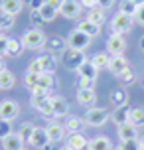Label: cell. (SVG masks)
Here are the masks:
<instances>
[{"label":"cell","instance_id":"cell-1","mask_svg":"<svg viewBox=\"0 0 144 150\" xmlns=\"http://www.w3.org/2000/svg\"><path fill=\"white\" fill-rule=\"evenodd\" d=\"M46 36H44V32L38 30V28H30V30L24 32L22 36V45L24 47H28V50H40V47H44L46 45Z\"/></svg>","mask_w":144,"mask_h":150},{"label":"cell","instance_id":"cell-2","mask_svg":"<svg viewBox=\"0 0 144 150\" xmlns=\"http://www.w3.org/2000/svg\"><path fill=\"white\" fill-rule=\"evenodd\" d=\"M89 44H91V38L83 34L81 30H77V28L67 36V47L73 52H85L89 47Z\"/></svg>","mask_w":144,"mask_h":150},{"label":"cell","instance_id":"cell-3","mask_svg":"<svg viewBox=\"0 0 144 150\" xmlns=\"http://www.w3.org/2000/svg\"><path fill=\"white\" fill-rule=\"evenodd\" d=\"M83 120L89 127H103L109 120V111H107L105 107H91L89 111L85 112Z\"/></svg>","mask_w":144,"mask_h":150},{"label":"cell","instance_id":"cell-4","mask_svg":"<svg viewBox=\"0 0 144 150\" xmlns=\"http://www.w3.org/2000/svg\"><path fill=\"white\" fill-rule=\"evenodd\" d=\"M132 20L134 18L122 14V12H116L113 16V20H111V30H113V34H121V36L128 34L132 30Z\"/></svg>","mask_w":144,"mask_h":150},{"label":"cell","instance_id":"cell-5","mask_svg":"<svg viewBox=\"0 0 144 150\" xmlns=\"http://www.w3.org/2000/svg\"><path fill=\"white\" fill-rule=\"evenodd\" d=\"M18 115H20V105L16 103L14 99H4V101L0 103V119L12 122Z\"/></svg>","mask_w":144,"mask_h":150},{"label":"cell","instance_id":"cell-6","mask_svg":"<svg viewBox=\"0 0 144 150\" xmlns=\"http://www.w3.org/2000/svg\"><path fill=\"white\" fill-rule=\"evenodd\" d=\"M107 50L111 55H122V52L126 50V40L121 36V34H111L109 40H107Z\"/></svg>","mask_w":144,"mask_h":150},{"label":"cell","instance_id":"cell-7","mask_svg":"<svg viewBox=\"0 0 144 150\" xmlns=\"http://www.w3.org/2000/svg\"><path fill=\"white\" fill-rule=\"evenodd\" d=\"M63 53H65V55L61 57V61H63V65L69 67V69H79L85 61H87L83 52H73V50H69V52H63Z\"/></svg>","mask_w":144,"mask_h":150},{"label":"cell","instance_id":"cell-8","mask_svg":"<svg viewBox=\"0 0 144 150\" xmlns=\"http://www.w3.org/2000/svg\"><path fill=\"white\" fill-rule=\"evenodd\" d=\"M81 10H83V6H81L77 0H63V2H61V8H59V14L63 16V18L73 20V18H77V16L81 14Z\"/></svg>","mask_w":144,"mask_h":150},{"label":"cell","instance_id":"cell-9","mask_svg":"<svg viewBox=\"0 0 144 150\" xmlns=\"http://www.w3.org/2000/svg\"><path fill=\"white\" fill-rule=\"evenodd\" d=\"M32 146H36V148H42V150H49V136H47V130L46 128H36L34 130V134H32V140H30Z\"/></svg>","mask_w":144,"mask_h":150},{"label":"cell","instance_id":"cell-10","mask_svg":"<svg viewBox=\"0 0 144 150\" xmlns=\"http://www.w3.org/2000/svg\"><path fill=\"white\" fill-rule=\"evenodd\" d=\"M128 59L126 57H122V55H114V57H111V63H109V71L113 75H116V77H121L126 69H128Z\"/></svg>","mask_w":144,"mask_h":150},{"label":"cell","instance_id":"cell-11","mask_svg":"<svg viewBox=\"0 0 144 150\" xmlns=\"http://www.w3.org/2000/svg\"><path fill=\"white\" fill-rule=\"evenodd\" d=\"M130 111H132V109L128 107V103H126V105L116 107V109H114V112L111 115V120H113L116 127H121V125H126V122L130 120Z\"/></svg>","mask_w":144,"mask_h":150},{"label":"cell","instance_id":"cell-12","mask_svg":"<svg viewBox=\"0 0 144 150\" xmlns=\"http://www.w3.org/2000/svg\"><path fill=\"white\" fill-rule=\"evenodd\" d=\"M24 8L22 0H2L0 2V12H4L8 16H18Z\"/></svg>","mask_w":144,"mask_h":150},{"label":"cell","instance_id":"cell-13","mask_svg":"<svg viewBox=\"0 0 144 150\" xmlns=\"http://www.w3.org/2000/svg\"><path fill=\"white\" fill-rule=\"evenodd\" d=\"M46 47H47V52H52V53H63L65 47H67V40H63L61 36H52V38H47Z\"/></svg>","mask_w":144,"mask_h":150},{"label":"cell","instance_id":"cell-14","mask_svg":"<svg viewBox=\"0 0 144 150\" xmlns=\"http://www.w3.org/2000/svg\"><path fill=\"white\" fill-rule=\"evenodd\" d=\"M46 130H47V136H49V140H52V142H59V140H63V138L67 136L65 127H63V125H57V122L47 125Z\"/></svg>","mask_w":144,"mask_h":150},{"label":"cell","instance_id":"cell-15","mask_svg":"<svg viewBox=\"0 0 144 150\" xmlns=\"http://www.w3.org/2000/svg\"><path fill=\"white\" fill-rule=\"evenodd\" d=\"M24 140L22 136L18 134V132H12L10 136H6L4 140H2V148L4 150H24Z\"/></svg>","mask_w":144,"mask_h":150},{"label":"cell","instance_id":"cell-16","mask_svg":"<svg viewBox=\"0 0 144 150\" xmlns=\"http://www.w3.org/2000/svg\"><path fill=\"white\" fill-rule=\"evenodd\" d=\"M40 61H42V71L44 73H53L55 67H57V53H44L40 55Z\"/></svg>","mask_w":144,"mask_h":150},{"label":"cell","instance_id":"cell-17","mask_svg":"<svg viewBox=\"0 0 144 150\" xmlns=\"http://www.w3.org/2000/svg\"><path fill=\"white\" fill-rule=\"evenodd\" d=\"M119 138L122 142L126 140H138V132H136V127L132 122H126V125H121L119 127Z\"/></svg>","mask_w":144,"mask_h":150},{"label":"cell","instance_id":"cell-18","mask_svg":"<svg viewBox=\"0 0 144 150\" xmlns=\"http://www.w3.org/2000/svg\"><path fill=\"white\" fill-rule=\"evenodd\" d=\"M77 101H79V105H93L97 101V93H95V89L79 87L77 89Z\"/></svg>","mask_w":144,"mask_h":150},{"label":"cell","instance_id":"cell-19","mask_svg":"<svg viewBox=\"0 0 144 150\" xmlns=\"http://www.w3.org/2000/svg\"><path fill=\"white\" fill-rule=\"evenodd\" d=\"M79 71V77L81 79H89V81H97V75H99V69L93 65L91 61H85L81 67L77 69Z\"/></svg>","mask_w":144,"mask_h":150},{"label":"cell","instance_id":"cell-20","mask_svg":"<svg viewBox=\"0 0 144 150\" xmlns=\"http://www.w3.org/2000/svg\"><path fill=\"white\" fill-rule=\"evenodd\" d=\"M85 122L83 119H79V117H67V120H65V130L67 132H71V134H77V132H83V128H85Z\"/></svg>","mask_w":144,"mask_h":150},{"label":"cell","instance_id":"cell-21","mask_svg":"<svg viewBox=\"0 0 144 150\" xmlns=\"http://www.w3.org/2000/svg\"><path fill=\"white\" fill-rule=\"evenodd\" d=\"M52 107L55 117H65L69 112V103L63 97H52Z\"/></svg>","mask_w":144,"mask_h":150},{"label":"cell","instance_id":"cell-22","mask_svg":"<svg viewBox=\"0 0 144 150\" xmlns=\"http://www.w3.org/2000/svg\"><path fill=\"white\" fill-rule=\"evenodd\" d=\"M77 30H81L83 34H87L89 38H97L99 34H101V26L95 24V22H91V20H83V22H79Z\"/></svg>","mask_w":144,"mask_h":150},{"label":"cell","instance_id":"cell-23","mask_svg":"<svg viewBox=\"0 0 144 150\" xmlns=\"http://www.w3.org/2000/svg\"><path fill=\"white\" fill-rule=\"evenodd\" d=\"M87 144H89V140H87L81 132H77V134L67 136V144H65V146H69L71 150H81V148H85Z\"/></svg>","mask_w":144,"mask_h":150},{"label":"cell","instance_id":"cell-24","mask_svg":"<svg viewBox=\"0 0 144 150\" xmlns=\"http://www.w3.org/2000/svg\"><path fill=\"white\" fill-rule=\"evenodd\" d=\"M49 99H52V95H49V91H46V89L32 91V105L36 107V109H40V107L44 105L46 101H49Z\"/></svg>","mask_w":144,"mask_h":150},{"label":"cell","instance_id":"cell-25","mask_svg":"<svg viewBox=\"0 0 144 150\" xmlns=\"http://www.w3.org/2000/svg\"><path fill=\"white\" fill-rule=\"evenodd\" d=\"M111 53H105V52H101V53H95L93 55V59L91 63L95 65L97 69H109V63H111Z\"/></svg>","mask_w":144,"mask_h":150},{"label":"cell","instance_id":"cell-26","mask_svg":"<svg viewBox=\"0 0 144 150\" xmlns=\"http://www.w3.org/2000/svg\"><path fill=\"white\" fill-rule=\"evenodd\" d=\"M89 144H91V150H113V144L107 136H97L89 140Z\"/></svg>","mask_w":144,"mask_h":150},{"label":"cell","instance_id":"cell-27","mask_svg":"<svg viewBox=\"0 0 144 150\" xmlns=\"http://www.w3.org/2000/svg\"><path fill=\"white\" fill-rule=\"evenodd\" d=\"M53 85H55V77H53V73H42V75H40V81H38V87H36V89L52 91ZM36 89H34V91H36Z\"/></svg>","mask_w":144,"mask_h":150},{"label":"cell","instance_id":"cell-28","mask_svg":"<svg viewBox=\"0 0 144 150\" xmlns=\"http://www.w3.org/2000/svg\"><path fill=\"white\" fill-rule=\"evenodd\" d=\"M16 85V77H14V73L12 71H2L0 73V89H12Z\"/></svg>","mask_w":144,"mask_h":150},{"label":"cell","instance_id":"cell-29","mask_svg":"<svg viewBox=\"0 0 144 150\" xmlns=\"http://www.w3.org/2000/svg\"><path fill=\"white\" fill-rule=\"evenodd\" d=\"M134 127H144V107H134L132 111H130V120Z\"/></svg>","mask_w":144,"mask_h":150},{"label":"cell","instance_id":"cell-30","mask_svg":"<svg viewBox=\"0 0 144 150\" xmlns=\"http://www.w3.org/2000/svg\"><path fill=\"white\" fill-rule=\"evenodd\" d=\"M87 20H91V22L99 24V26H103V24H105V8L95 6L93 10H89V16H87Z\"/></svg>","mask_w":144,"mask_h":150},{"label":"cell","instance_id":"cell-31","mask_svg":"<svg viewBox=\"0 0 144 150\" xmlns=\"http://www.w3.org/2000/svg\"><path fill=\"white\" fill-rule=\"evenodd\" d=\"M136 8H138V6L132 2V0H121V4H119V12L130 16V18H134V14H136Z\"/></svg>","mask_w":144,"mask_h":150},{"label":"cell","instance_id":"cell-32","mask_svg":"<svg viewBox=\"0 0 144 150\" xmlns=\"http://www.w3.org/2000/svg\"><path fill=\"white\" fill-rule=\"evenodd\" d=\"M34 130H36V127H34L32 122H24L22 127L18 128V134L22 136V140H24V142H28V144H30L32 134H34Z\"/></svg>","mask_w":144,"mask_h":150},{"label":"cell","instance_id":"cell-33","mask_svg":"<svg viewBox=\"0 0 144 150\" xmlns=\"http://www.w3.org/2000/svg\"><path fill=\"white\" fill-rule=\"evenodd\" d=\"M24 50L22 45V40H14V38H10L8 40V50H6V55H20Z\"/></svg>","mask_w":144,"mask_h":150},{"label":"cell","instance_id":"cell-34","mask_svg":"<svg viewBox=\"0 0 144 150\" xmlns=\"http://www.w3.org/2000/svg\"><path fill=\"white\" fill-rule=\"evenodd\" d=\"M126 99H128V97H126V91H124V89H114L113 93H111V101H113L116 107L126 105V103H128Z\"/></svg>","mask_w":144,"mask_h":150},{"label":"cell","instance_id":"cell-35","mask_svg":"<svg viewBox=\"0 0 144 150\" xmlns=\"http://www.w3.org/2000/svg\"><path fill=\"white\" fill-rule=\"evenodd\" d=\"M40 14L44 16V20H46V24H47V22H53V20H55V16L59 14V10L52 8L49 4H44V6L40 8Z\"/></svg>","mask_w":144,"mask_h":150},{"label":"cell","instance_id":"cell-36","mask_svg":"<svg viewBox=\"0 0 144 150\" xmlns=\"http://www.w3.org/2000/svg\"><path fill=\"white\" fill-rule=\"evenodd\" d=\"M40 75L42 73H34V71H26V77H24V83L26 87H30L32 91L38 87V81H40Z\"/></svg>","mask_w":144,"mask_h":150},{"label":"cell","instance_id":"cell-37","mask_svg":"<svg viewBox=\"0 0 144 150\" xmlns=\"http://www.w3.org/2000/svg\"><path fill=\"white\" fill-rule=\"evenodd\" d=\"M12 132H14V130H12V122H10V120L0 119V140H4V138L10 136Z\"/></svg>","mask_w":144,"mask_h":150},{"label":"cell","instance_id":"cell-38","mask_svg":"<svg viewBox=\"0 0 144 150\" xmlns=\"http://www.w3.org/2000/svg\"><path fill=\"white\" fill-rule=\"evenodd\" d=\"M14 26V16H8L4 12H0V32L2 30H10Z\"/></svg>","mask_w":144,"mask_h":150},{"label":"cell","instance_id":"cell-39","mask_svg":"<svg viewBox=\"0 0 144 150\" xmlns=\"http://www.w3.org/2000/svg\"><path fill=\"white\" fill-rule=\"evenodd\" d=\"M30 20H32V24H34V28H38V30L46 24L44 16L40 14V10H32V12H30Z\"/></svg>","mask_w":144,"mask_h":150},{"label":"cell","instance_id":"cell-40","mask_svg":"<svg viewBox=\"0 0 144 150\" xmlns=\"http://www.w3.org/2000/svg\"><path fill=\"white\" fill-rule=\"evenodd\" d=\"M38 111L44 115V119H55V115H53V107H52V99H49V101H46V103L40 107Z\"/></svg>","mask_w":144,"mask_h":150},{"label":"cell","instance_id":"cell-41","mask_svg":"<svg viewBox=\"0 0 144 150\" xmlns=\"http://www.w3.org/2000/svg\"><path fill=\"white\" fill-rule=\"evenodd\" d=\"M121 79H122L124 83H126V85H132V83L136 81V73H134V71H132V69L128 67L126 71H124V73L121 75Z\"/></svg>","mask_w":144,"mask_h":150},{"label":"cell","instance_id":"cell-42","mask_svg":"<svg viewBox=\"0 0 144 150\" xmlns=\"http://www.w3.org/2000/svg\"><path fill=\"white\" fill-rule=\"evenodd\" d=\"M124 150H142L140 148V140H126V142L121 144Z\"/></svg>","mask_w":144,"mask_h":150},{"label":"cell","instance_id":"cell-43","mask_svg":"<svg viewBox=\"0 0 144 150\" xmlns=\"http://www.w3.org/2000/svg\"><path fill=\"white\" fill-rule=\"evenodd\" d=\"M8 40H10V38H6L4 34H0V57H4V55H6V50H8Z\"/></svg>","mask_w":144,"mask_h":150},{"label":"cell","instance_id":"cell-44","mask_svg":"<svg viewBox=\"0 0 144 150\" xmlns=\"http://www.w3.org/2000/svg\"><path fill=\"white\" fill-rule=\"evenodd\" d=\"M134 22H138L140 26H144V4L136 8V14H134Z\"/></svg>","mask_w":144,"mask_h":150},{"label":"cell","instance_id":"cell-45","mask_svg":"<svg viewBox=\"0 0 144 150\" xmlns=\"http://www.w3.org/2000/svg\"><path fill=\"white\" fill-rule=\"evenodd\" d=\"M28 71H34V73H44V71H42V61H40V57H38V59H34L30 63Z\"/></svg>","mask_w":144,"mask_h":150},{"label":"cell","instance_id":"cell-46","mask_svg":"<svg viewBox=\"0 0 144 150\" xmlns=\"http://www.w3.org/2000/svg\"><path fill=\"white\" fill-rule=\"evenodd\" d=\"M79 4H81L83 8H87V10H93L95 6H99V4H97V0H81Z\"/></svg>","mask_w":144,"mask_h":150},{"label":"cell","instance_id":"cell-47","mask_svg":"<svg viewBox=\"0 0 144 150\" xmlns=\"http://www.w3.org/2000/svg\"><path fill=\"white\" fill-rule=\"evenodd\" d=\"M44 4H46V0H32V2H30V8H32V10H40Z\"/></svg>","mask_w":144,"mask_h":150},{"label":"cell","instance_id":"cell-48","mask_svg":"<svg viewBox=\"0 0 144 150\" xmlns=\"http://www.w3.org/2000/svg\"><path fill=\"white\" fill-rule=\"evenodd\" d=\"M97 4L101 8H105V10H107V8H111L114 4V0H97Z\"/></svg>","mask_w":144,"mask_h":150},{"label":"cell","instance_id":"cell-49","mask_svg":"<svg viewBox=\"0 0 144 150\" xmlns=\"http://www.w3.org/2000/svg\"><path fill=\"white\" fill-rule=\"evenodd\" d=\"M93 83L95 81H89V79H81V77H79V85L85 87V89H93Z\"/></svg>","mask_w":144,"mask_h":150},{"label":"cell","instance_id":"cell-50","mask_svg":"<svg viewBox=\"0 0 144 150\" xmlns=\"http://www.w3.org/2000/svg\"><path fill=\"white\" fill-rule=\"evenodd\" d=\"M61 2H63V0H46V4H49V6L55 8V10H59V8H61Z\"/></svg>","mask_w":144,"mask_h":150},{"label":"cell","instance_id":"cell-51","mask_svg":"<svg viewBox=\"0 0 144 150\" xmlns=\"http://www.w3.org/2000/svg\"><path fill=\"white\" fill-rule=\"evenodd\" d=\"M2 71H6V63H4L2 57H0V73H2Z\"/></svg>","mask_w":144,"mask_h":150},{"label":"cell","instance_id":"cell-52","mask_svg":"<svg viewBox=\"0 0 144 150\" xmlns=\"http://www.w3.org/2000/svg\"><path fill=\"white\" fill-rule=\"evenodd\" d=\"M138 45H140V50H142V52H144V36L140 38V42H138Z\"/></svg>","mask_w":144,"mask_h":150},{"label":"cell","instance_id":"cell-53","mask_svg":"<svg viewBox=\"0 0 144 150\" xmlns=\"http://www.w3.org/2000/svg\"><path fill=\"white\" fill-rule=\"evenodd\" d=\"M132 2H134L136 6H142V4H144V0H132Z\"/></svg>","mask_w":144,"mask_h":150},{"label":"cell","instance_id":"cell-54","mask_svg":"<svg viewBox=\"0 0 144 150\" xmlns=\"http://www.w3.org/2000/svg\"><path fill=\"white\" fill-rule=\"evenodd\" d=\"M81 150H91V144H87V146H85V148H81Z\"/></svg>","mask_w":144,"mask_h":150},{"label":"cell","instance_id":"cell-55","mask_svg":"<svg viewBox=\"0 0 144 150\" xmlns=\"http://www.w3.org/2000/svg\"><path fill=\"white\" fill-rule=\"evenodd\" d=\"M140 148L144 150V138H142V140H140Z\"/></svg>","mask_w":144,"mask_h":150},{"label":"cell","instance_id":"cell-56","mask_svg":"<svg viewBox=\"0 0 144 150\" xmlns=\"http://www.w3.org/2000/svg\"><path fill=\"white\" fill-rule=\"evenodd\" d=\"M22 2H24V4H28V6H30V2H32V0H22Z\"/></svg>","mask_w":144,"mask_h":150},{"label":"cell","instance_id":"cell-57","mask_svg":"<svg viewBox=\"0 0 144 150\" xmlns=\"http://www.w3.org/2000/svg\"><path fill=\"white\" fill-rule=\"evenodd\" d=\"M113 150H124V148H122V146H116V148H113Z\"/></svg>","mask_w":144,"mask_h":150},{"label":"cell","instance_id":"cell-58","mask_svg":"<svg viewBox=\"0 0 144 150\" xmlns=\"http://www.w3.org/2000/svg\"><path fill=\"white\" fill-rule=\"evenodd\" d=\"M59 150H71V148H69V146H65V148H59Z\"/></svg>","mask_w":144,"mask_h":150},{"label":"cell","instance_id":"cell-59","mask_svg":"<svg viewBox=\"0 0 144 150\" xmlns=\"http://www.w3.org/2000/svg\"><path fill=\"white\" fill-rule=\"evenodd\" d=\"M142 85H144V83H142Z\"/></svg>","mask_w":144,"mask_h":150}]
</instances>
